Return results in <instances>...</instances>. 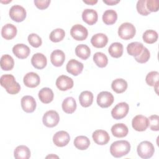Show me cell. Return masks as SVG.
I'll return each instance as SVG.
<instances>
[{
    "instance_id": "1",
    "label": "cell",
    "mask_w": 159,
    "mask_h": 159,
    "mask_svg": "<svg viewBox=\"0 0 159 159\" xmlns=\"http://www.w3.org/2000/svg\"><path fill=\"white\" fill-rule=\"evenodd\" d=\"M1 85L5 88L6 91L11 94H16L20 90V84L16 82L13 75L6 74L1 76L0 78Z\"/></svg>"
},
{
    "instance_id": "2",
    "label": "cell",
    "mask_w": 159,
    "mask_h": 159,
    "mask_svg": "<svg viewBox=\"0 0 159 159\" xmlns=\"http://www.w3.org/2000/svg\"><path fill=\"white\" fill-rule=\"evenodd\" d=\"M130 144L127 140H117L113 142L110 147L111 154L115 158H120L129 153Z\"/></svg>"
},
{
    "instance_id": "3",
    "label": "cell",
    "mask_w": 159,
    "mask_h": 159,
    "mask_svg": "<svg viewBox=\"0 0 159 159\" xmlns=\"http://www.w3.org/2000/svg\"><path fill=\"white\" fill-rule=\"evenodd\" d=\"M137 151L140 158L147 159L153 156L155 152V148L150 142L143 141L138 145Z\"/></svg>"
},
{
    "instance_id": "4",
    "label": "cell",
    "mask_w": 159,
    "mask_h": 159,
    "mask_svg": "<svg viewBox=\"0 0 159 159\" xmlns=\"http://www.w3.org/2000/svg\"><path fill=\"white\" fill-rule=\"evenodd\" d=\"M136 33L135 26L129 22L122 24L118 29L119 36L124 40H129L132 39Z\"/></svg>"
},
{
    "instance_id": "5",
    "label": "cell",
    "mask_w": 159,
    "mask_h": 159,
    "mask_svg": "<svg viewBox=\"0 0 159 159\" xmlns=\"http://www.w3.org/2000/svg\"><path fill=\"white\" fill-rule=\"evenodd\" d=\"M9 17L12 20L15 22H22L26 17L25 9L20 5L12 6L9 12Z\"/></svg>"
},
{
    "instance_id": "6",
    "label": "cell",
    "mask_w": 159,
    "mask_h": 159,
    "mask_svg": "<svg viewBox=\"0 0 159 159\" xmlns=\"http://www.w3.org/2000/svg\"><path fill=\"white\" fill-rule=\"evenodd\" d=\"M129 110V106L127 103L125 102H119L112 109V117L116 120L121 119L127 116Z\"/></svg>"
},
{
    "instance_id": "7",
    "label": "cell",
    "mask_w": 159,
    "mask_h": 159,
    "mask_svg": "<svg viewBox=\"0 0 159 159\" xmlns=\"http://www.w3.org/2000/svg\"><path fill=\"white\" fill-rule=\"evenodd\" d=\"M60 120L58 112L53 110L47 111L42 118L43 124L47 127H53L56 126Z\"/></svg>"
},
{
    "instance_id": "8",
    "label": "cell",
    "mask_w": 159,
    "mask_h": 159,
    "mask_svg": "<svg viewBox=\"0 0 159 159\" xmlns=\"http://www.w3.org/2000/svg\"><path fill=\"white\" fill-rule=\"evenodd\" d=\"M70 34L75 40L83 41L87 38L88 32L87 29L82 25L76 24L71 27L70 30Z\"/></svg>"
},
{
    "instance_id": "9",
    "label": "cell",
    "mask_w": 159,
    "mask_h": 159,
    "mask_svg": "<svg viewBox=\"0 0 159 159\" xmlns=\"http://www.w3.org/2000/svg\"><path fill=\"white\" fill-rule=\"evenodd\" d=\"M114 102L113 95L108 91H101L98 94L97 103L102 108H107Z\"/></svg>"
},
{
    "instance_id": "10",
    "label": "cell",
    "mask_w": 159,
    "mask_h": 159,
    "mask_svg": "<svg viewBox=\"0 0 159 159\" xmlns=\"http://www.w3.org/2000/svg\"><path fill=\"white\" fill-rule=\"evenodd\" d=\"M132 125L133 129L137 131H145L148 127V118L142 115H137L133 118Z\"/></svg>"
},
{
    "instance_id": "11",
    "label": "cell",
    "mask_w": 159,
    "mask_h": 159,
    "mask_svg": "<svg viewBox=\"0 0 159 159\" xmlns=\"http://www.w3.org/2000/svg\"><path fill=\"white\" fill-rule=\"evenodd\" d=\"M70 140V137L68 133L64 130H60L56 132L53 137V143L59 147L66 146Z\"/></svg>"
},
{
    "instance_id": "12",
    "label": "cell",
    "mask_w": 159,
    "mask_h": 159,
    "mask_svg": "<svg viewBox=\"0 0 159 159\" xmlns=\"http://www.w3.org/2000/svg\"><path fill=\"white\" fill-rule=\"evenodd\" d=\"M92 137L94 142L100 145L107 144L110 140L109 134L106 130L101 129L95 130L93 133Z\"/></svg>"
},
{
    "instance_id": "13",
    "label": "cell",
    "mask_w": 159,
    "mask_h": 159,
    "mask_svg": "<svg viewBox=\"0 0 159 159\" xmlns=\"http://www.w3.org/2000/svg\"><path fill=\"white\" fill-rule=\"evenodd\" d=\"M66 69L70 74L73 76H78L83 70V64L76 60L71 59L66 64Z\"/></svg>"
},
{
    "instance_id": "14",
    "label": "cell",
    "mask_w": 159,
    "mask_h": 159,
    "mask_svg": "<svg viewBox=\"0 0 159 159\" xmlns=\"http://www.w3.org/2000/svg\"><path fill=\"white\" fill-rule=\"evenodd\" d=\"M56 86L61 91H66L73 88V81L68 76L61 75L56 80Z\"/></svg>"
},
{
    "instance_id": "15",
    "label": "cell",
    "mask_w": 159,
    "mask_h": 159,
    "mask_svg": "<svg viewBox=\"0 0 159 159\" xmlns=\"http://www.w3.org/2000/svg\"><path fill=\"white\" fill-rule=\"evenodd\" d=\"M21 107L25 112H33L36 108V101L31 96H24L21 99Z\"/></svg>"
},
{
    "instance_id": "16",
    "label": "cell",
    "mask_w": 159,
    "mask_h": 159,
    "mask_svg": "<svg viewBox=\"0 0 159 159\" xmlns=\"http://www.w3.org/2000/svg\"><path fill=\"white\" fill-rule=\"evenodd\" d=\"M12 52L18 58L24 59L30 55V50L29 47L23 43H18L13 47Z\"/></svg>"
},
{
    "instance_id": "17",
    "label": "cell",
    "mask_w": 159,
    "mask_h": 159,
    "mask_svg": "<svg viewBox=\"0 0 159 159\" xmlns=\"http://www.w3.org/2000/svg\"><path fill=\"white\" fill-rule=\"evenodd\" d=\"M24 84L29 88H35L39 86L40 82V76L34 72L27 73L24 77Z\"/></svg>"
},
{
    "instance_id": "18",
    "label": "cell",
    "mask_w": 159,
    "mask_h": 159,
    "mask_svg": "<svg viewBox=\"0 0 159 159\" xmlns=\"http://www.w3.org/2000/svg\"><path fill=\"white\" fill-rule=\"evenodd\" d=\"M82 19L88 25H93L98 21V13L94 9H86L83 11Z\"/></svg>"
},
{
    "instance_id": "19",
    "label": "cell",
    "mask_w": 159,
    "mask_h": 159,
    "mask_svg": "<svg viewBox=\"0 0 159 159\" xmlns=\"http://www.w3.org/2000/svg\"><path fill=\"white\" fill-rule=\"evenodd\" d=\"M31 63L32 66L37 69H43L47 65V58L41 53H35L31 58Z\"/></svg>"
},
{
    "instance_id": "20",
    "label": "cell",
    "mask_w": 159,
    "mask_h": 159,
    "mask_svg": "<svg viewBox=\"0 0 159 159\" xmlns=\"http://www.w3.org/2000/svg\"><path fill=\"white\" fill-rule=\"evenodd\" d=\"M108 42V38L106 35L102 33H98L94 35L91 39V43L96 48L104 47Z\"/></svg>"
},
{
    "instance_id": "21",
    "label": "cell",
    "mask_w": 159,
    "mask_h": 159,
    "mask_svg": "<svg viewBox=\"0 0 159 159\" xmlns=\"http://www.w3.org/2000/svg\"><path fill=\"white\" fill-rule=\"evenodd\" d=\"M65 60V55L64 52L60 50H55L50 55V61L55 66H61Z\"/></svg>"
},
{
    "instance_id": "22",
    "label": "cell",
    "mask_w": 159,
    "mask_h": 159,
    "mask_svg": "<svg viewBox=\"0 0 159 159\" xmlns=\"http://www.w3.org/2000/svg\"><path fill=\"white\" fill-rule=\"evenodd\" d=\"M111 132L114 137L117 138H122L128 134L129 129L127 125L124 124L117 123L112 126Z\"/></svg>"
},
{
    "instance_id": "23",
    "label": "cell",
    "mask_w": 159,
    "mask_h": 159,
    "mask_svg": "<svg viewBox=\"0 0 159 159\" xmlns=\"http://www.w3.org/2000/svg\"><path fill=\"white\" fill-rule=\"evenodd\" d=\"M17 28L12 24H6L1 30V35L6 40H11L17 34Z\"/></svg>"
},
{
    "instance_id": "24",
    "label": "cell",
    "mask_w": 159,
    "mask_h": 159,
    "mask_svg": "<svg viewBox=\"0 0 159 159\" xmlns=\"http://www.w3.org/2000/svg\"><path fill=\"white\" fill-rule=\"evenodd\" d=\"M53 91L49 88H43L39 92V98L40 101L44 104H48L53 99Z\"/></svg>"
},
{
    "instance_id": "25",
    "label": "cell",
    "mask_w": 159,
    "mask_h": 159,
    "mask_svg": "<svg viewBox=\"0 0 159 159\" xmlns=\"http://www.w3.org/2000/svg\"><path fill=\"white\" fill-rule=\"evenodd\" d=\"M62 109L67 114L73 113L76 109V102L73 97L66 98L62 102Z\"/></svg>"
},
{
    "instance_id": "26",
    "label": "cell",
    "mask_w": 159,
    "mask_h": 159,
    "mask_svg": "<svg viewBox=\"0 0 159 159\" xmlns=\"http://www.w3.org/2000/svg\"><path fill=\"white\" fill-rule=\"evenodd\" d=\"M14 156L16 159H28L30 157V149L25 145L17 146L14 150Z\"/></svg>"
},
{
    "instance_id": "27",
    "label": "cell",
    "mask_w": 159,
    "mask_h": 159,
    "mask_svg": "<svg viewBox=\"0 0 159 159\" xmlns=\"http://www.w3.org/2000/svg\"><path fill=\"white\" fill-rule=\"evenodd\" d=\"M143 48L144 46L142 43L134 42L128 44L127 47V51L129 55L135 57L139 55L142 53Z\"/></svg>"
},
{
    "instance_id": "28",
    "label": "cell",
    "mask_w": 159,
    "mask_h": 159,
    "mask_svg": "<svg viewBox=\"0 0 159 159\" xmlns=\"http://www.w3.org/2000/svg\"><path fill=\"white\" fill-rule=\"evenodd\" d=\"M79 101L81 106L88 107L90 106L93 101V94L91 91H84L79 96Z\"/></svg>"
},
{
    "instance_id": "29",
    "label": "cell",
    "mask_w": 159,
    "mask_h": 159,
    "mask_svg": "<svg viewBox=\"0 0 159 159\" xmlns=\"http://www.w3.org/2000/svg\"><path fill=\"white\" fill-rule=\"evenodd\" d=\"M111 88L116 93H122L127 89V83L124 79L117 78L112 82Z\"/></svg>"
},
{
    "instance_id": "30",
    "label": "cell",
    "mask_w": 159,
    "mask_h": 159,
    "mask_svg": "<svg viewBox=\"0 0 159 159\" xmlns=\"http://www.w3.org/2000/svg\"><path fill=\"white\" fill-rule=\"evenodd\" d=\"M0 65L2 70L9 71L14 68V61L11 55L7 54L3 55L1 58Z\"/></svg>"
},
{
    "instance_id": "31",
    "label": "cell",
    "mask_w": 159,
    "mask_h": 159,
    "mask_svg": "<svg viewBox=\"0 0 159 159\" xmlns=\"http://www.w3.org/2000/svg\"><path fill=\"white\" fill-rule=\"evenodd\" d=\"M109 55L114 58H119L123 54V45L121 43H112L108 48Z\"/></svg>"
},
{
    "instance_id": "32",
    "label": "cell",
    "mask_w": 159,
    "mask_h": 159,
    "mask_svg": "<svg viewBox=\"0 0 159 159\" xmlns=\"http://www.w3.org/2000/svg\"><path fill=\"white\" fill-rule=\"evenodd\" d=\"M75 53L77 57L85 60L89 57L91 50L88 45L84 44H80L76 46L75 48Z\"/></svg>"
},
{
    "instance_id": "33",
    "label": "cell",
    "mask_w": 159,
    "mask_h": 159,
    "mask_svg": "<svg viewBox=\"0 0 159 159\" xmlns=\"http://www.w3.org/2000/svg\"><path fill=\"white\" fill-rule=\"evenodd\" d=\"M74 145L76 148L80 150H84L89 147L90 141L87 137L80 135L75 139Z\"/></svg>"
},
{
    "instance_id": "34",
    "label": "cell",
    "mask_w": 159,
    "mask_h": 159,
    "mask_svg": "<svg viewBox=\"0 0 159 159\" xmlns=\"http://www.w3.org/2000/svg\"><path fill=\"white\" fill-rule=\"evenodd\" d=\"M117 19V12L112 9L106 10L102 15V21L106 25L114 24Z\"/></svg>"
},
{
    "instance_id": "35",
    "label": "cell",
    "mask_w": 159,
    "mask_h": 159,
    "mask_svg": "<svg viewBox=\"0 0 159 159\" xmlns=\"http://www.w3.org/2000/svg\"><path fill=\"white\" fill-rule=\"evenodd\" d=\"M93 60L95 64L99 68L106 67L108 63L107 56L102 52H96L93 55Z\"/></svg>"
},
{
    "instance_id": "36",
    "label": "cell",
    "mask_w": 159,
    "mask_h": 159,
    "mask_svg": "<svg viewBox=\"0 0 159 159\" xmlns=\"http://www.w3.org/2000/svg\"><path fill=\"white\" fill-rule=\"evenodd\" d=\"M158 37V35L156 31L153 30H147L143 33L142 38L145 43L152 44L157 41Z\"/></svg>"
},
{
    "instance_id": "37",
    "label": "cell",
    "mask_w": 159,
    "mask_h": 159,
    "mask_svg": "<svg viewBox=\"0 0 159 159\" xmlns=\"http://www.w3.org/2000/svg\"><path fill=\"white\" fill-rule=\"evenodd\" d=\"M65 36V32L62 29H56L51 32L49 38L53 42H58L61 41Z\"/></svg>"
},
{
    "instance_id": "38",
    "label": "cell",
    "mask_w": 159,
    "mask_h": 159,
    "mask_svg": "<svg viewBox=\"0 0 159 159\" xmlns=\"http://www.w3.org/2000/svg\"><path fill=\"white\" fill-rule=\"evenodd\" d=\"M159 73L156 71H152L149 72L145 78L146 83L150 86H155L158 84Z\"/></svg>"
},
{
    "instance_id": "39",
    "label": "cell",
    "mask_w": 159,
    "mask_h": 159,
    "mask_svg": "<svg viewBox=\"0 0 159 159\" xmlns=\"http://www.w3.org/2000/svg\"><path fill=\"white\" fill-rule=\"evenodd\" d=\"M27 40L30 45L35 48L39 47L42 43V39L37 34L34 33L30 34L28 36Z\"/></svg>"
},
{
    "instance_id": "40",
    "label": "cell",
    "mask_w": 159,
    "mask_h": 159,
    "mask_svg": "<svg viewBox=\"0 0 159 159\" xmlns=\"http://www.w3.org/2000/svg\"><path fill=\"white\" fill-rule=\"evenodd\" d=\"M148 126L152 130L158 131L159 130V117L157 115L150 116L148 118Z\"/></svg>"
},
{
    "instance_id": "41",
    "label": "cell",
    "mask_w": 159,
    "mask_h": 159,
    "mask_svg": "<svg viewBox=\"0 0 159 159\" xmlns=\"http://www.w3.org/2000/svg\"><path fill=\"white\" fill-rule=\"evenodd\" d=\"M150 57V53L149 50L146 47H144L142 53L139 55L135 57V60L140 63H145L147 61H148Z\"/></svg>"
},
{
    "instance_id": "42",
    "label": "cell",
    "mask_w": 159,
    "mask_h": 159,
    "mask_svg": "<svg viewBox=\"0 0 159 159\" xmlns=\"http://www.w3.org/2000/svg\"><path fill=\"white\" fill-rule=\"evenodd\" d=\"M146 1V0H139L136 5L137 12L142 16H147L150 13L147 8Z\"/></svg>"
},
{
    "instance_id": "43",
    "label": "cell",
    "mask_w": 159,
    "mask_h": 159,
    "mask_svg": "<svg viewBox=\"0 0 159 159\" xmlns=\"http://www.w3.org/2000/svg\"><path fill=\"white\" fill-rule=\"evenodd\" d=\"M146 6L150 12H157L159 7L158 1L157 0H147L146 1Z\"/></svg>"
},
{
    "instance_id": "44",
    "label": "cell",
    "mask_w": 159,
    "mask_h": 159,
    "mask_svg": "<svg viewBox=\"0 0 159 159\" xmlns=\"http://www.w3.org/2000/svg\"><path fill=\"white\" fill-rule=\"evenodd\" d=\"M50 2V0H34L35 6L39 9H45L47 8Z\"/></svg>"
},
{
    "instance_id": "45",
    "label": "cell",
    "mask_w": 159,
    "mask_h": 159,
    "mask_svg": "<svg viewBox=\"0 0 159 159\" xmlns=\"http://www.w3.org/2000/svg\"><path fill=\"white\" fill-rule=\"evenodd\" d=\"M102 1H103V2H104L105 4L109 5V6L116 5L120 2L119 0H117V1H116V0H103Z\"/></svg>"
},
{
    "instance_id": "46",
    "label": "cell",
    "mask_w": 159,
    "mask_h": 159,
    "mask_svg": "<svg viewBox=\"0 0 159 159\" xmlns=\"http://www.w3.org/2000/svg\"><path fill=\"white\" fill-rule=\"evenodd\" d=\"M83 2L86 4H89V5H94L96 3L98 2V1L97 0H91V1H83Z\"/></svg>"
},
{
    "instance_id": "47",
    "label": "cell",
    "mask_w": 159,
    "mask_h": 159,
    "mask_svg": "<svg viewBox=\"0 0 159 159\" xmlns=\"http://www.w3.org/2000/svg\"><path fill=\"white\" fill-rule=\"evenodd\" d=\"M49 157H50V158H51V157H57V158H58L57 156H55H55H54V155H53V156H52V155H48V156H47L46 158H49Z\"/></svg>"
}]
</instances>
